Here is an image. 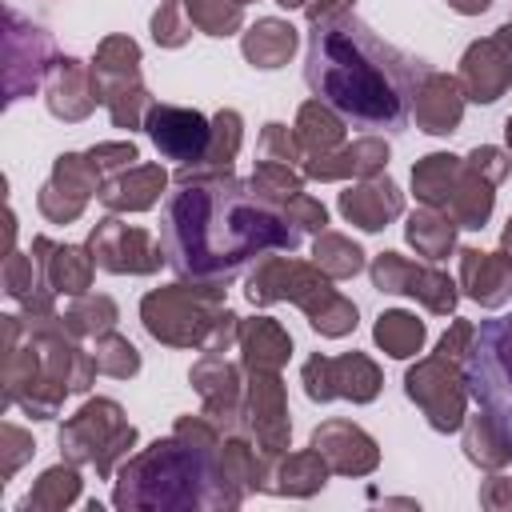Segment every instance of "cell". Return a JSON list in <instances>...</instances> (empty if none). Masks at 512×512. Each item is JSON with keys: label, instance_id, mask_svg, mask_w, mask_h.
<instances>
[{"label": "cell", "instance_id": "32", "mask_svg": "<svg viewBox=\"0 0 512 512\" xmlns=\"http://www.w3.org/2000/svg\"><path fill=\"white\" fill-rule=\"evenodd\" d=\"M504 132H508V144H512V116H508V124H504Z\"/></svg>", "mask_w": 512, "mask_h": 512}, {"label": "cell", "instance_id": "5", "mask_svg": "<svg viewBox=\"0 0 512 512\" xmlns=\"http://www.w3.org/2000/svg\"><path fill=\"white\" fill-rule=\"evenodd\" d=\"M144 128H148L152 144H156L168 160H180V164L204 160V152H208V144H212V128H208V120H204L196 108L148 104Z\"/></svg>", "mask_w": 512, "mask_h": 512}, {"label": "cell", "instance_id": "6", "mask_svg": "<svg viewBox=\"0 0 512 512\" xmlns=\"http://www.w3.org/2000/svg\"><path fill=\"white\" fill-rule=\"evenodd\" d=\"M304 384L312 400H332V396H352V400H372L380 388L376 368L364 356H344V360H328V356H312L304 364Z\"/></svg>", "mask_w": 512, "mask_h": 512}, {"label": "cell", "instance_id": "21", "mask_svg": "<svg viewBox=\"0 0 512 512\" xmlns=\"http://www.w3.org/2000/svg\"><path fill=\"white\" fill-rule=\"evenodd\" d=\"M316 260H320L332 276H352V272H360L364 252H360L356 244L340 240V236H324V240H316Z\"/></svg>", "mask_w": 512, "mask_h": 512}, {"label": "cell", "instance_id": "29", "mask_svg": "<svg viewBox=\"0 0 512 512\" xmlns=\"http://www.w3.org/2000/svg\"><path fill=\"white\" fill-rule=\"evenodd\" d=\"M448 4H452L456 12H484L492 0H448Z\"/></svg>", "mask_w": 512, "mask_h": 512}, {"label": "cell", "instance_id": "4", "mask_svg": "<svg viewBox=\"0 0 512 512\" xmlns=\"http://www.w3.org/2000/svg\"><path fill=\"white\" fill-rule=\"evenodd\" d=\"M464 384L512 452V312L476 328L464 352Z\"/></svg>", "mask_w": 512, "mask_h": 512}, {"label": "cell", "instance_id": "23", "mask_svg": "<svg viewBox=\"0 0 512 512\" xmlns=\"http://www.w3.org/2000/svg\"><path fill=\"white\" fill-rule=\"evenodd\" d=\"M52 284L60 292H84L88 284V264L80 248H56V264H52Z\"/></svg>", "mask_w": 512, "mask_h": 512}, {"label": "cell", "instance_id": "18", "mask_svg": "<svg viewBox=\"0 0 512 512\" xmlns=\"http://www.w3.org/2000/svg\"><path fill=\"white\" fill-rule=\"evenodd\" d=\"M452 236H456V224L436 212H416L408 220V244H416L424 256H444L452 248Z\"/></svg>", "mask_w": 512, "mask_h": 512}, {"label": "cell", "instance_id": "12", "mask_svg": "<svg viewBox=\"0 0 512 512\" xmlns=\"http://www.w3.org/2000/svg\"><path fill=\"white\" fill-rule=\"evenodd\" d=\"M340 208H344V216L352 224L376 232V228H384V220H392L400 212V192H396L392 180H376V184H364L356 192H344Z\"/></svg>", "mask_w": 512, "mask_h": 512}, {"label": "cell", "instance_id": "30", "mask_svg": "<svg viewBox=\"0 0 512 512\" xmlns=\"http://www.w3.org/2000/svg\"><path fill=\"white\" fill-rule=\"evenodd\" d=\"M504 252L512 256V220H508V228H504Z\"/></svg>", "mask_w": 512, "mask_h": 512}, {"label": "cell", "instance_id": "25", "mask_svg": "<svg viewBox=\"0 0 512 512\" xmlns=\"http://www.w3.org/2000/svg\"><path fill=\"white\" fill-rule=\"evenodd\" d=\"M180 4H184V0H168V4L152 16V36H156V44H180V40L188 36V28L176 20Z\"/></svg>", "mask_w": 512, "mask_h": 512}, {"label": "cell", "instance_id": "16", "mask_svg": "<svg viewBox=\"0 0 512 512\" xmlns=\"http://www.w3.org/2000/svg\"><path fill=\"white\" fill-rule=\"evenodd\" d=\"M460 168H456V156H444V152H436V156H424V164L420 168H412V184H416V196L420 200H428V204H444L448 208V184H452V176H456Z\"/></svg>", "mask_w": 512, "mask_h": 512}, {"label": "cell", "instance_id": "19", "mask_svg": "<svg viewBox=\"0 0 512 512\" xmlns=\"http://www.w3.org/2000/svg\"><path fill=\"white\" fill-rule=\"evenodd\" d=\"M192 8V20L208 36H228L240 24V0H184Z\"/></svg>", "mask_w": 512, "mask_h": 512}, {"label": "cell", "instance_id": "11", "mask_svg": "<svg viewBox=\"0 0 512 512\" xmlns=\"http://www.w3.org/2000/svg\"><path fill=\"white\" fill-rule=\"evenodd\" d=\"M416 120H420V128L424 132H432V136H444V132H452L456 128V120H460V88H456V80H448V76H428V84L420 88V96H416Z\"/></svg>", "mask_w": 512, "mask_h": 512}, {"label": "cell", "instance_id": "10", "mask_svg": "<svg viewBox=\"0 0 512 512\" xmlns=\"http://www.w3.org/2000/svg\"><path fill=\"white\" fill-rule=\"evenodd\" d=\"M464 80H468L472 100H480V104H492L504 92V84H508V56L500 52V40H484V44L468 48Z\"/></svg>", "mask_w": 512, "mask_h": 512}, {"label": "cell", "instance_id": "8", "mask_svg": "<svg viewBox=\"0 0 512 512\" xmlns=\"http://www.w3.org/2000/svg\"><path fill=\"white\" fill-rule=\"evenodd\" d=\"M92 260L108 272H152L160 264V252L148 244L144 232H128L124 224L116 220H104L96 232H92Z\"/></svg>", "mask_w": 512, "mask_h": 512}, {"label": "cell", "instance_id": "20", "mask_svg": "<svg viewBox=\"0 0 512 512\" xmlns=\"http://www.w3.org/2000/svg\"><path fill=\"white\" fill-rule=\"evenodd\" d=\"M300 140L308 148H332L340 140V120L328 108H320V100L304 104V112H300Z\"/></svg>", "mask_w": 512, "mask_h": 512}, {"label": "cell", "instance_id": "3", "mask_svg": "<svg viewBox=\"0 0 512 512\" xmlns=\"http://www.w3.org/2000/svg\"><path fill=\"white\" fill-rule=\"evenodd\" d=\"M236 492H224L212 440L200 432V440L184 444L180 436L156 440L144 456L124 464L116 484L120 508H220L236 504Z\"/></svg>", "mask_w": 512, "mask_h": 512}, {"label": "cell", "instance_id": "1", "mask_svg": "<svg viewBox=\"0 0 512 512\" xmlns=\"http://www.w3.org/2000/svg\"><path fill=\"white\" fill-rule=\"evenodd\" d=\"M300 228L264 200L252 180L212 176L180 184L168 196L160 220V252L180 280L200 288H224L264 252H292Z\"/></svg>", "mask_w": 512, "mask_h": 512}, {"label": "cell", "instance_id": "13", "mask_svg": "<svg viewBox=\"0 0 512 512\" xmlns=\"http://www.w3.org/2000/svg\"><path fill=\"white\" fill-rule=\"evenodd\" d=\"M296 48V28L284 20H260L248 36H244V56L256 68H280Z\"/></svg>", "mask_w": 512, "mask_h": 512}, {"label": "cell", "instance_id": "22", "mask_svg": "<svg viewBox=\"0 0 512 512\" xmlns=\"http://www.w3.org/2000/svg\"><path fill=\"white\" fill-rule=\"evenodd\" d=\"M252 188L264 196V200H292V196H300V180L288 172V168H276V160H264L260 168H256V176H252Z\"/></svg>", "mask_w": 512, "mask_h": 512}, {"label": "cell", "instance_id": "17", "mask_svg": "<svg viewBox=\"0 0 512 512\" xmlns=\"http://www.w3.org/2000/svg\"><path fill=\"white\" fill-rule=\"evenodd\" d=\"M244 348H248V364H280L292 344L272 320H252L244 324Z\"/></svg>", "mask_w": 512, "mask_h": 512}, {"label": "cell", "instance_id": "24", "mask_svg": "<svg viewBox=\"0 0 512 512\" xmlns=\"http://www.w3.org/2000/svg\"><path fill=\"white\" fill-rule=\"evenodd\" d=\"M100 368H108V372H116V376H128V372L140 368V356H136V348H132L128 340L108 336V340H104V352H100Z\"/></svg>", "mask_w": 512, "mask_h": 512}, {"label": "cell", "instance_id": "28", "mask_svg": "<svg viewBox=\"0 0 512 512\" xmlns=\"http://www.w3.org/2000/svg\"><path fill=\"white\" fill-rule=\"evenodd\" d=\"M260 148H264V152H272V148H276L284 160H292V140L284 136V128H280V124H268V128H264V140H260Z\"/></svg>", "mask_w": 512, "mask_h": 512}, {"label": "cell", "instance_id": "7", "mask_svg": "<svg viewBox=\"0 0 512 512\" xmlns=\"http://www.w3.org/2000/svg\"><path fill=\"white\" fill-rule=\"evenodd\" d=\"M372 280L380 292H408V296H420L432 312H452L456 304V288L448 276L432 272V268H412L400 260V252H380L376 264H372Z\"/></svg>", "mask_w": 512, "mask_h": 512}, {"label": "cell", "instance_id": "33", "mask_svg": "<svg viewBox=\"0 0 512 512\" xmlns=\"http://www.w3.org/2000/svg\"><path fill=\"white\" fill-rule=\"evenodd\" d=\"M240 4H244V0H240Z\"/></svg>", "mask_w": 512, "mask_h": 512}, {"label": "cell", "instance_id": "26", "mask_svg": "<svg viewBox=\"0 0 512 512\" xmlns=\"http://www.w3.org/2000/svg\"><path fill=\"white\" fill-rule=\"evenodd\" d=\"M284 212H288V220H292L296 228H324V220H328L324 208H320L316 200H304V196H292Z\"/></svg>", "mask_w": 512, "mask_h": 512}, {"label": "cell", "instance_id": "2", "mask_svg": "<svg viewBox=\"0 0 512 512\" xmlns=\"http://www.w3.org/2000/svg\"><path fill=\"white\" fill-rule=\"evenodd\" d=\"M304 80L312 96L360 128L404 132L432 68L388 44L352 8L308 16Z\"/></svg>", "mask_w": 512, "mask_h": 512}, {"label": "cell", "instance_id": "9", "mask_svg": "<svg viewBox=\"0 0 512 512\" xmlns=\"http://www.w3.org/2000/svg\"><path fill=\"white\" fill-rule=\"evenodd\" d=\"M464 284H468V296L496 308L508 300V288H512V256L500 260V256H488V252H476V248H464Z\"/></svg>", "mask_w": 512, "mask_h": 512}, {"label": "cell", "instance_id": "31", "mask_svg": "<svg viewBox=\"0 0 512 512\" xmlns=\"http://www.w3.org/2000/svg\"><path fill=\"white\" fill-rule=\"evenodd\" d=\"M276 4H284V8H296V4H304V0H276Z\"/></svg>", "mask_w": 512, "mask_h": 512}, {"label": "cell", "instance_id": "27", "mask_svg": "<svg viewBox=\"0 0 512 512\" xmlns=\"http://www.w3.org/2000/svg\"><path fill=\"white\" fill-rule=\"evenodd\" d=\"M472 336H476V328L472 324H456L444 340H440V360H448V356H460V352H468V344H472Z\"/></svg>", "mask_w": 512, "mask_h": 512}, {"label": "cell", "instance_id": "15", "mask_svg": "<svg viewBox=\"0 0 512 512\" xmlns=\"http://www.w3.org/2000/svg\"><path fill=\"white\" fill-rule=\"evenodd\" d=\"M160 188H164V172H160V168H140L132 184H128V176H124V180L108 184V192H100V200H104L108 208H148Z\"/></svg>", "mask_w": 512, "mask_h": 512}, {"label": "cell", "instance_id": "14", "mask_svg": "<svg viewBox=\"0 0 512 512\" xmlns=\"http://www.w3.org/2000/svg\"><path fill=\"white\" fill-rule=\"evenodd\" d=\"M376 340L388 356H412L420 352V340H424V324L408 312H384L376 320Z\"/></svg>", "mask_w": 512, "mask_h": 512}]
</instances>
